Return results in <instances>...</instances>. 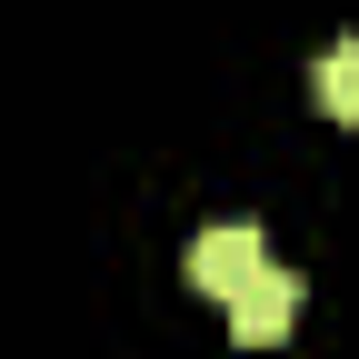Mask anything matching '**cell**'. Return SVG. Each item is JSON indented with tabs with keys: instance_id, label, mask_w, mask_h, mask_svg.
<instances>
[{
	"instance_id": "obj_1",
	"label": "cell",
	"mask_w": 359,
	"mask_h": 359,
	"mask_svg": "<svg viewBox=\"0 0 359 359\" xmlns=\"http://www.w3.org/2000/svg\"><path fill=\"white\" fill-rule=\"evenodd\" d=\"M259 269H269V240L250 230V219H219V230L190 240V290H210V299H240Z\"/></svg>"
},
{
	"instance_id": "obj_2",
	"label": "cell",
	"mask_w": 359,
	"mask_h": 359,
	"mask_svg": "<svg viewBox=\"0 0 359 359\" xmlns=\"http://www.w3.org/2000/svg\"><path fill=\"white\" fill-rule=\"evenodd\" d=\"M290 320H299V269L269 259L259 280L230 299V339H240V349H280V339H290Z\"/></svg>"
},
{
	"instance_id": "obj_3",
	"label": "cell",
	"mask_w": 359,
	"mask_h": 359,
	"mask_svg": "<svg viewBox=\"0 0 359 359\" xmlns=\"http://www.w3.org/2000/svg\"><path fill=\"white\" fill-rule=\"evenodd\" d=\"M309 90H320V110L359 130V40H339V50H320V70H309Z\"/></svg>"
}]
</instances>
